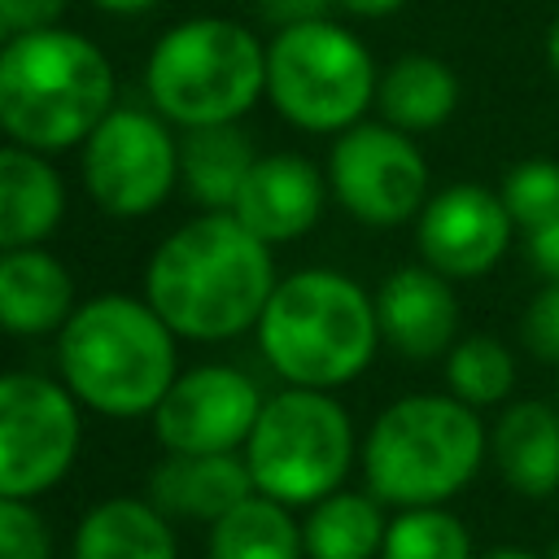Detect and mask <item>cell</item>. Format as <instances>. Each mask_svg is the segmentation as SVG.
<instances>
[{
  "label": "cell",
  "instance_id": "cell-16",
  "mask_svg": "<svg viewBox=\"0 0 559 559\" xmlns=\"http://www.w3.org/2000/svg\"><path fill=\"white\" fill-rule=\"evenodd\" d=\"M489 459L520 498H550L559 489V406L511 402L489 428Z\"/></svg>",
  "mask_w": 559,
  "mask_h": 559
},
{
  "label": "cell",
  "instance_id": "cell-38",
  "mask_svg": "<svg viewBox=\"0 0 559 559\" xmlns=\"http://www.w3.org/2000/svg\"><path fill=\"white\" fill-rule=\"evenodd\" d=\"M546 559H559V537H555V546H550V555Z\"/></svg>",
  "mask_w": 559,
  "mask_h": 559
},
{
  "label": "cell",
  "instance_id": "cell-35",
  "mask_svg": "<svg viewBox=\"0 0 559 559\" xmlns=\"http://www.w3.org/2000/svg\"><path fill=\"white\" fill-rule=\"evenodd\" d=\"M546 66H550V74L559 79V13H555V22H550V31H546Z\"/></svg>",
  "mask_w": 559,
  "mask_h": 559
},
{
  "label": "cell",
  "instance_id": "cell-10",
  "mask_svg": "<svg viewBox=\"0 0 559 559\" xmlns=\"http://www.w3.org/2000/svg\"><path fill=\"white\" fill-rule=\"evenodd\" d=\"M179 179V144L162 114L114 105L83 140L87 197L114 218L153 214Z\"/></svg>",
  "mask_w": 559,
  "mask_h": 559
},
{
  "label": "cell",
  "instance_id": "cell-5",
  "mask_svg": "<svg viewBox=\"0 0 559 559\" xmlns=\"http://www.w3.org/2000/svg\"><path fill=\"white\" fill-rule=\"evenodd\" d=\"M489 459V432L472 406L450 393H411L389 402L362 441L367 493L384 507H445Z\"/></svg>",
  "mask_w": 559,
  "mask_h": 559
},
{
  "label": "cell",
  "instance_id": "cell-2",
  "mask_svg": "<svg viewBox=\"0 0 559 559\" xmlns=\"http://www.w3.org/2000/svg\"><path fill=\"white\" fill-rule=\"evenodd\" d=\"M114 109V66L70 26L13 35L0 48V127L13 144L61 153L83 144Z\"/></svg>",
  "mask_w": 559,
  "mask_h": 559
},
{
  "label": "cell",
  "instance_id": "cell-12",
  "mask_svg": "<svg viewBox=\"0 0 559 559\" xmlns=\"http://www.w3.org/2000/svg\"><path fill=\"white\" fill-rule=\"evenodd\" d=\"M262 402L266 397L245 371L205 362L166 389L153 411V432L170 454H236L249 441Z\"/></svg>",
  "mask_w": 559,
  "mask_h": 559
},
{
  "label": "cell",
  "instance_id": "cell-23",
  "mask_svg": "<svg viewBox=\"0 0 559 559\" xmlns=\"http://www.w3.org/2000/svg\"><path fill=\"white\" fill-rule=\"evenodd\" d=\"M380 507L384 502L376 493H358V489H336L323 502H314L310 515L301 520L306 559H376L389 533Z\"/></svg>",
  "mask_w": 559,
  "mask_h": 559
},
{
  "label": "cell",
  "instance_id": "cell-7",
  "mask_svg": "<svg viewBox=\"0 0 559 559\" xmlns=\"http://www.w3.org/2000/svg\"><path fill=\"white\" fill-rule=\"evenodd\" d=\"M376 83L380 70L367 44L332 17L280 26L266 44V96L301 131H349L376 105Z\"/></svg>",
  "mask_w": 559,
  "mask_h": 559
},
{
  "label": "cell",
  "instance_id": "cell-21",
  "mask_svg": "<svg viewBox=\"0 0 559 559\" xmlns=\"http://www.w3.org/2000/svg\"><path fill=\"white\" fill-rule=\"evenodd\" d=\"M74 559H179L170 515L144 498H105L79 520Z\"/></svg>",
  "mask_w": 559,
  "mask_h": 559
},
{
  "label": "cell",
  "instance_id": "cell-30",
  "mask_svg": "<svg viewBox=\"0 0 559 559\" xmlns=\"http://www.w3.org/2000/svg\"><path fill=\"white\" fill-rule=\"evenodd\" d=\"M66 4H70V0H0L4 22H9V31H13V35L44 31V26H61Z\"/></svg>",
  "mask_w": 559,
  "mask_h": 559
},
{
  "label": "cell",
  "instance_id": "cell-13",
  "mask_svg": "<svg viewBox=\"0 0 559 559\" xmlns=\"http://www.w3.org/2000/svg\"><path fill=\"white\" fill-rule=\"evenodd\" d=\"M511 214L485 183H450L428 197L415 218V245L424 266L445 280H476L493 271L511 245Z\"/></svg>",
  "mask_w": 559,
  "mask_h": 559
},
{
  "label": "cell",
  "instance_id": "cell-28",
  "mask_svg": "<svg viewBox=\"0 0 559 559\" xmlns=\"http://www.w3.org/2000/svg\"><path fill=\"white\" fill-rule=\"evenodd\" d=\"M0 559H52L48 524L26 498H0Z\"/></svg>",
  "mask_w": 559,
  "mask_h": 559
},
{
  "label": "cell",
  "instance_id": "cell-31",
  "mask_svg": "<svg viewBox=\"0 0 559 559\" xmlns=\"http://www.w3.org/2000/svg\"><path fill=\"white\" fill-rule=\"evenodd\" d=\"M524 253H528V266H533L546 284H559V214H555L550 223H542L537 231H528Z\"/></svg>",
  "mask_w": 559,
  "mask_h": 559
},
{
  "label": "cell",
  "instance_id": "cell-32",
  "mask_svg": "<svg viewBox=\"0 0 559 559\" xmlns=\"http://www.w3.org/2000/svg\"><path fill=\"white\" fill-rule=\"evenodd\" d=\"M253 4H258V13H262L266 22H275V31H280V26H297V22L328 17V9H336L332 0H253Z\"/></svg>",
  "mask_w": 559,
  "mask_h": 559
},
{
  "label": "cell",
  "instance_id": "cell-3",
  "mask_svg": "<svg viewBox=\"0 0 559 559\" xmlns=\"http://www.w3.org/2000/svg\"><path fill=\"white\" fill-rule=\"evenodd\" d=\"M262 358L293 389L349 384L367 371L380 345L376 297L341 271L306 266L275 284L262 319H258Z\"/></svg>",
  "mask_w": 559,
  "mask_h": 559
},
{
  "label": "cell",
  "instance_id": "cell-26",
  "mask_svg": "<svg viewBox=\"0 0 559 559\" xmlns=\"http://www.w3.org/2000/svg\"><path fill=\"white\" fill-rule=\"evenodd\" d=\"M380 559H476L467 524L445 507H406L389 520Z\"/></svg>",
  "mask_w": 559,
  "mask_h": 559
},
{
  "label": "cell",
  "instance_id": "cell-27",
  "mask_svg": "<svg viewBox=\"0 0 559 559\" xmlns=\"http://www.w3.org/2000/svg\"><path fill=\"white\" fill-rule=\"evenodd\" d=\"M498 197L511 214L515 227L537 231L542 223H550L559 214V162L555 157H524L515 162L502 183H498Z\"/></svg>",
  "mask_w": 559,
  "mask_h": 559
},
{
  "label": "cell",
  "instance_id": "cell-19",
  "mask_svg": "<svg viewBox=\"0 0 559 559\" xmlns=\"http://www.w3.org/2000/svg\"><path fill=\"white\" fill-rule=\"evenodd\" d=\"M66 214V183L52 162L22 144H0V253L31 249Z\"/></svg>",
  "mask_w": 559,
  "mask_h": 559
},
{
  "label": "cell",
  "instance_id": "cell-8",
  "mask_svg": "<svg viewBox=\"0 0 559 559\" xmlns=\"http://www.w3.org/2000/svg\"><path fill=\"white\" fill-rule=\"evenodd\" d=\"M354 463V424L323 389H280L245 441L253 489L284 507H314L336 493Z\"/></svg>",
  "mask_w": 559,
  "mask_h": 559
},
{
  "label": "cell",
  "instance_id": "cell-6",
  "mask_svg": "<svg viewBox=\"0 0 559 559\" xmlns=\"http://www.w3.org/2000/svg\"><path fill=\"white\" fill-rule=\"evenodd\" d=\"M144 87L183 131L236 122L266 96V44L236 17L175 22L144 61Z\"/></svg>",
  "mask_w": 559,
  "mask_h": 559
},
{
  "label": "cell",
  "instance_id": "cell-20",
  "mask_svg": "<svg viewBox=\"0 0 559 559\" xmlns=\"http://www.w3.org/2000/svg\"><path fill=\"white\" fill-rule=\"evenodd\" d=\"M376 109H380V122H389L406 135L437 131L459 109V79L441 57L406 52L380 74Z\"/></svg>",
  "mask_w": 559,
  "mask_h": 559
},
{
  "label": "cell",
  "instance_id": "cell-34",
  "mask_svg": "<svg viewBox=\"0 0 559 559\" xmlns=\"http://www.w3.org/2000/svg\"><path fill=\"white\" fill-rule=\"evenodd\" d=\"M96 9L105 13H118V17H131V13H144V9H157L162 0H92Z\"/></svg>",
  "mask_w": 559,
  "mask_h": 559
},
{
  "label": "cell",
  "instance_id": "cell-29",
  "mask_svg": "<svg viewBox=\"0 0 559 559\" xmlns=\"http://www.w3.org/2000/svg\"><path fill=\"white\" fill-rule=\"evenodd\" d=\"M520 341L537 362L559 367V284H542L524 314H520Z\"/></svg>",
  "mask_w": 559,
  "mask_h": 559
},
{
  "label": "cell",
  "instance_id": "cell-14",
  "mask_svg": "<svg viewBox=\"0 0 559 559\" xmlns=\"http://www.w3.org/2000/svg\"><path fill=\"white\" fill-rule=\"evenodd\" d=\"M380 341L411 362L445 358L459 341V297L432 266H397L376 293Z\"/></svg>",
  "mask_w": 559,
  "mask_h": 559
},
{
  "label": "cell",
  "instance_id": "cell-4",
  "mask_svg": "<svg viewBox=\"0 0 559 559\" xmlns=\"http://www.w3.org/2000/svg\"><path fill=\"white\" fill-rule=\"evenodd\" d=\"M57 367L74 402L114 419L157 411L166 389L179 380L175 332L148 301L127 293L74 306L57 336Z\"/></svg>",
  "mask_w": 559,
  "mask_h": 559
},
{
  "label": "cell",
  "instance_id": "cell-18",
  "mask_svg": "<svg viewBox=\"0 0 559 559\" xmlns=\"http://www.w3.org/2000/svg\"><path fill=\"white\" fill-rule=\"evenodd\" d=\"M74 314V280L70 271L39 245L0 253V328L13 336L61 332Z\"/></svg>",
  "mask_w": 559,
  "mask_h": 559
},
{
  "label": "cell",
  "instance_id": "cell-22",
  "mask_svg": "<svg viewBox=\"0 0 559 559\" xmlns=\"http://www.w3.org/2000/svg\"><path fill=\"white\" fill-rule=\"evenodd\" d=\"M258 153L249 144V135L236 122H218V127H192L179 140V179L188 188V197L205 210H227L240 197L245 175L253 170Z\"/></svg>",
  "mask_w": 559,
  "mask_h": 559
},
{
  "label": "cell",
  "instance_id": "cell-25",
  "mask_svg": "<svg viewBox=\"0 0 559 559\" xmlns=\"http://www.w3.org/2000/svg\"><path fill=\"white\" fill-rule=\"evenodd\" d=\"M445 384H450V397H459L472 411L498 406L515 389V358L498 336H485V332L459 336L454 349L445 354Z\"/></svg>",
  "mask_w": 559,
  "mask_h": 559
},
{
  "label": "cell",
  "instance_id": "cell-17",
  "mask_svg": "<svg viewBox=\"0 0 559 559\" xmlns=\"http://www.w3.org/2000/svg\"><path fill=\"white\" fill-rule=\"evenodd\" d=\"M253 489V476L240 454H166L148 480V502L162 515L223 520Z\"/></svg>",
  "mask_w": 559,
  "mask_h": 559
},
{
  "label": "cell",
  "instance_id": "cell-15",
  "mask_svg": "<svg viewBox=\"0 0 559 559\" xmlns=\"http://www.w3.org/2000/svg\"><path fill=\"white\" fill-rule=\"evenodd\" d=\"M328 201V175L301 153H266L240 183L231 214L266 245H284L306 236Z\"/></svg>",
  "mask_w": 559,
  "mask_h": 559
},
{
  "label": "cell",
  "instance_id": "cell-1",
  "mask_svg": "<svg viewBox=\"0 0 559 559\" xmlns=\"http://www.w3.org/2000/svg\"><path fill=\"white\" fill-rule=\"evenodd\" d=\"M275 284L271 245L258 240L236 214L205 210L153 249L144 301L175 336L231 341L245 328H258Z\"/></svg>",
  "mask_w": 559,
  "mask_h": 559
},
{
  "label": "cell",
  "instance_id": "cell-36",
  "mask_svg": "<svg viewBox=\"0 0 559 559\" xmlns=\"http://www.w3.org/2000/svg\"><path fill=\"white\" fill-rule=\"evenodd\" d=\"M476 559H542V555H533V550H524V546H498V550H485V555H476Z\"/></svg>",
  "mask_w": 559,
  "mask_h": 559
},
{
  "label": "cell",
  "instance_id": "cell-24",
  "mask_svg": "<svg viewBox=\"0 0 559 559\" xmlns=\"http://www.w3.org/2000/svg\"><path fill=\"white\" fill-rule=\"evenodd\" d=\"M301 524L284 502L249 493L223 520L210 524V559H301Z\"/></svg>",
  "mask_w": 559,
  "mask_h": 559
},
{
  "label": "cell",
  "instance_id": "cell-33",
  "mask_svg": "<svg viewBox=\"0 0 559 559\" xmlns=\"http://www.w3.org/2000/svg\"><path fill=\"white\" fill-rule=\"evenodd\" d=\"M341 13H349V17H389V13H397L406 0H332Z\"/></svg>",
  "mask_w": 559,
  "mask_h": 559
},
{
  "label": "cell",
  "instance_id": "cell-37",
  "mask_svg": "<svg viewBox=\"0 0 559 559\" xmlns=\"http://www.w3.org/2000/svg\"><path fill=\"white\" fill-rule=\"evenodd\" d=\"M13 39V31H9V22H4V9H0V48Z\"/></svg>",
  "mask_w": 559,
  "mask_h": 559
},
{
  "label": "cell",
  "instance_id": "cell-9",
  "mask_svg": "<svg viewBox=\"0 0 559 559\" xmlns=\"http://www.w3.org/2000/svg\"><path fill=\"white\" fill-rule=\"evenodd\" d=\"M74 393L35 371L0 376V498L48 493L79 454Z\"/></svg>",
  "mask_w": 559,
  "mask_h": 559
},
{
  "label": "cell",
  "instance_id": "cell-11",
  "mask_svg": "<svg viewBox=\"0 0 559 559\" xmlns=\"http://www.w3.org/2000/svg\"><path fill=\"white\" fill-rule=\"evenodd\" d=\"M332 197L367 227H397L428 205V162L419 144L389 122H354L328 153Z\"/></svg>",
  "mask_w": 559,
  "mask_h": 559
}]
</instances>
